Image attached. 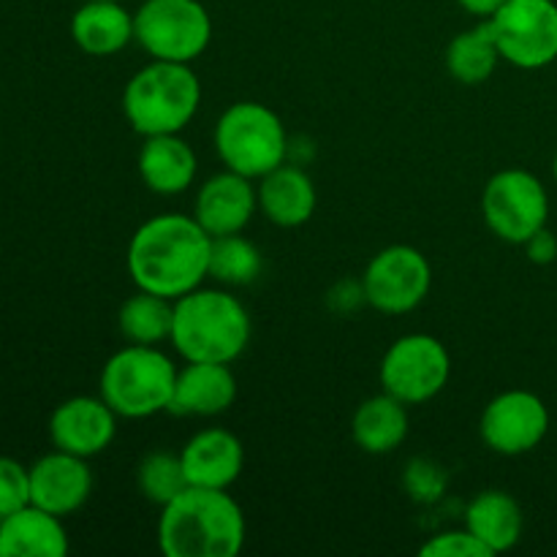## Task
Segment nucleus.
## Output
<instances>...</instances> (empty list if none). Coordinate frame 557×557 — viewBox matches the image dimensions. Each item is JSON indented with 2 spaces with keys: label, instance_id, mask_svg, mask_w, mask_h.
<instances>
[{
  "label": "nucleus",
  "instance_id": "obj_1",
  "mask_svg": "<svg viewBox=\"0 0 557 557\" xmlns=\"http://www.w3.org/2000/svg\"><path fill=\"white\" fill-rule=\"evenodd\" d=\"M210 250L212 237L194 215L163 212L131 234L125 267L136 288L174 302L205 286L210 277Z\"/></svg>",
  "mask_w": 557,
  "mask_h": 557
},
{
  "label": "nucleus",
  "instance_id": "obj_2",
  "mask_svg": "<svg viewBox=\"0 0 557 557\" xmlns=\"http://www.w3.org/2000/svg\"><path fill=\"white\" fill-rule=\"evenodd\" d=\"M156 536L166 557H234L243 553L248 522L228 490L188 484L161 506Z\"/></svg>",
  "mask_w": 557,
  "mask_h": 557
},
{
  "label": "nucleus",
  "instance_id": "obj_3",
  "mask_svg": "<svg viewBox=\"0 0 557 557\" xmlns=\"http://www.w3.org/2000/svg\"><path fill=\"white\" fill-rule=\"evenodd\" d=\"M250 313L228 288H194L174 299L172 348L185 362H237L250 343Z\"/></svg>",
  "mask_w": 557,
  "mask_h": 557
},
{
  "label": "nucleus",
  "instance_id": "obj_4",
  "mask_svg": "<svg viewBox=\"0 0 557 557\" xmlns=\"http://www.w3.org/2000/svg\"><path fill=\"white\" fill-rule=\"evenodd\" d=\"M201 107V82L188 63L150 60L123 90V114L145 136L183 134Z\"/></svg>",
  "mask_w": 557,
  "mask_h": 557
},
{
  "label": "nucleus",
  "instance_id": "obj_5",
  "mask_svg": "<svg viewBox=\"0 0 557 557\" xmlns=\"http://www.w3.org/2000/svg\"><path fill=\"white\" fill-rule=\"evenodd\" d=\"M177 364L161 346L125 343L103 362L98 395L120 419H150L169 411L177 384Z\"/></svg>",
  "mask_w": 557,
  "mask_h": 557
},
{
  "label": "nucleus",
  "instance_id": "obj_6",
  "mask_svg": "<svg viewBox=\"0 0 557 557\" xmlns=\"http://www.w3.org/2000/svg\"><path fill=\"white\" fill-rule=\"evenodd\" d=\"M288 134L281 114L259 101L226 107L212 131V145L226 169L243 177L261 180L288 161Z\"/></svg>",
  "mask_w": 557,
  "mask_h": 557
},
{
  "label": "nucleus",
  "instance_id": "obj_7",
  "mask_svg": "<svg viewBox=\"0 0 557 557\" xmlns=\"http://www.w3.org/2000/svg\"><path fill=\"white\" fill-rule=\"evenodd\" d=\"M134 41L150 60L194 65L212 41V16L201 0H145L134 11Z\"/></svg>",
  "mask_w": 557,
  "mask_h": 557
},
{
  "label": "nucleus",
  "instance_id": "obj_8",
  "mask_svg": "<svg viewBox=\"0 0 557 557\" xmlns=\"http://www.w3.org/2000/svg\"><path fill=\"white\" fill-rule=\"evenodd\" d=\"M451 375L449 348L428 332H408L386 348L379 368L381 392L411 406H422L446 389Z\"/></svg>",
  "mask_w": 557,
  "mask_h": 557
},
{
  "label": "nucleus",
  "instance_id": "obj_9",
  "mask_svg": "<svg viewBox=\"0 0 557 557\" xmlns=\"http://www.w3.org/2000/svg\"><path fill=\"white\" fill-rule=\"evenodd\" d=\"M482 215L495 237L509 245H522L539 228L547 226V185L528 169H500L484 185Z\"/></svg>",
  "mask_w": 557,
  "mask_h": 557
},
{
  "label": "nucleus",
  "instance_id": "obj_10",
  "mask_svg": "<svg viewBox=\"0 0 557 557\" xmlns=\"http://www.w3.org/2000/svg\"><path fill=\"white\" fill-rule=\"evenodd\" d=\"M484 22L504 63L522 71H539L557 60L555 0H506Z\"/></svg>",
  "mask_w": 557,
  "mask_h": 557
},
{
  "label": "nucleus",
  "instance_id": "obj_11",
  "mask_svg": "<svg viewBox=\"0 0 557 557\" xmlns=\"http://www.w3.org/2000/svg\"><path fill=\"white\" fill-rule=\"evenodd\" d=\"M368 305L384 315L413 313L433 288V267L413 245H386L362 272Z\"/></svg>",
  "mask_w": 557,
  "mask_h": 557
},
{
  "label": "nucleus",
  "instance_id": "obj_12",
  "mask_svg": "<svg viewBox=\"0 0 557 557\" xmlns=\"http://www.w3.org/2000/svg\"><path fill=\"white\" fill-rule=\"evenodd\" d=\"M549 408L536 392L506 389L484 406L479 435L500 457H522L539 449L549 433Z\"/></svg>",
  "mask_w": 557,
  "mask_h": 557
},
{
  "label": "nucleus",
  "instance_id": "obj_13",
  "mask_svg": "<svg viewBox=\"0 0 557 557\" xmlns=\"http://www.w3.org/2000/svg\"><path fill=\"white\" fill-rule=\"evenodd\" d=\"M117 413L101 395H76L60 403L49 417V438L60 451L76 457H98L117 435Z\"/></svg>",
  "mask_w": 557,
  "mask_h": 557
},
{
  "label": "nucleus",
  "instance_id": "obj_14",
  "mask_svg": "<svg viewBox=\"0 0 557 557\" xmlns=\"http://www.w3.org/2000/svg\"><path fill=\"white\" fill-rule=\"evenodd\" d=\"M256 180L243 177V174L223 169L205 180L194 199V212L190 215L199 221V226L215 237L226 234H239L248 228L259 210V194H256Z\"/></svg>",
  "mask_w": 557,
  "mask_h": 557
},
{
  "label": "nucleus",
  "instance_id": "obj_15",
  "mask_svg": "<svg viewBox=\"0 0 557 557\" xmlns=\"http://www.w3.org/2000/svg\"><path fill=\"white\" fill-rule=\"evenodd\" d=\"M90 495L92 471L85 457L54 449L30 466V504L63 520L76 515L90 500Z\"/></svg>",
  "mask_w": 557,
  "mask_h": 557
},
{
  "label": "nucleus",
  "instance_id": "obj_16",
  "mask_svg": "<svg viewBox=\"0 0 557 557\" xmlns=\"http://www.w3.org/2000/svg\"><path fill=\"white\" fill-rule=\"evenodd\" d=\"M180 460H183L188 484L228 490L243 476L245 446L232 430L205 428L185 441Z\"/></svg>",
  "mask_w": 557,
  "mask_h": 557
},
{
  "label": "nucleus",
  "instance_id": "obj_17",
  "mask_svg": "<svg viewBox=\"0 0 557 557\" xmlns=\"http://www.w3.org/2000/svg\"><path fill=\"white\" fill-rule=\"evenodd\" d=\"M237 400V379L232 364L223 362H185L177 370V384L169 411L177 417L212 419L226 413Z\"/></svg>",
  "mask_w": 557,
  "mask_h": 557
},
{
  "label": "nucleus",
  "instance_id": "obj_18",
  "mask_svg": "<svg viewBox=\"0 0 557 557\" xmlns=\"http://www.w3.org/2000/svg\"><path fill=\"white\" fill-rule=\"evenodd\" d=\"M256 183H259L256 185L259 212L270 223L281 228H297L313 218L319 194H315L313 180L305 172L302 163H281V166L267 172Z\"/></svg>",
  "mask_w": 557,
  "mask_h": 557
},
{
  "label": "nucleus",
  "instance_id": "obj_19",
  "mask_svg": "<svg viewBox=\"0 0 557 557\" xmlns=\"http://www.w3.org/2000/svg\"><path fill=\"white\" fill-rule=\"evenodd\" d=\"M136 169L150 194L180 196L194 185L199 158L180 134L145 136L136 156Z\"/></svg>",
  "mask_w": 557,
  "mask_h": 557
},
{
  "label": "nucleus",
  "instance_id": "obj_20",
  "mask_svg": "<svg viewBox=\"0 0 557 557\" xmlns=\"http://www.w3.org/2000/svg\"><path fill=\"white\" fill-rule=\"evenodd\" d=\"M71 38L90 58H112L134 41V11L123 0H82L71 16Z\"/></svg>",
  "mask_w": 557,
  "mask_h": 557
},
{
  "label": "nucleus",
  "instance_id": "obj_21",
  "mask_svg": "<svg viewBox=\"0 0 557 557\" xmlns=\"http://www.w3.org/2000/svg\"><path fill=\"white\" fill-rule=\"evenodd\" d=\"M69 547L63 517L36 504L0 520V557H65Z\"/></svg>",
  "mask_w": 557,
  "mask_h": 557
},
{
  "label": "nucleus",
  "instance_id": "obj_22",
  "mask_svg": "<svg viewBox=\"0 0 557 557\" xmlns=\"http://www.w3.org/2000/svg\"><path fill=\"white\" fill-rule=\"evenodd\" d=\"M408 433H411V417H408V406L397 397L381 395L368 397L359 403L351 419V435L354 444L364 451V455L384 457L400 449L406 444Z\"/></svg>",
  "mask_w": 557,
  "mask_h": 557
},
{
  "label": "nucleus",
  "instance_id": "obj_23",
  "mask_svg": "<svg viewBox=\"0 0 557 557\" xmlns=\"http://www.w3.org/2000/svg\"><path fill=\"white\" fill-rule=\"evenodd\" d=\"M466 528L493 555H504L522 542L525 515L520 500L504 490H484L466 506Z\"/></svg>",
  "mask_w": 557,
  "mask_h": 557
},
{
  "label": "nucleus",
  "instance_id": "obj_24",
  "mask_svg": "<svg viewBox=\"0 0 557 557\" xmlns=\"http://www.w3.org/2000/svg\"><path fill=\"white\" fill-rule=\"evenodd\" d=\"M444 63L451 79H457L460 85L473 87L493 79L495 69L500 63V52L495 47V38L490 33L487 22L482 20L476 27L457 33L449 41V47H446Z\"/></svg>",
  "mask_w": 557,
  "mask_h": 557
},
{
  "label": "nucleus",
  "instance_id": "obj_25",
  "mask_svg": "<svg viewBox=\"0 0 557 557\" xmlns=\"http://www.w3.org/2000/svg\"><path fill=\"white\" fill-rule=\"evenodd\" d=\"M172 299L136 288L134 297H128L120 305L117 330L125 337V343H136V346H163L172 337Z\"/></svg>",
  "mask_w": 557,
  "mask_h": 557
},
{
  "label": "nucleus",
  "instance_id": "obj_26",
  "mask_svg": "<svg viewBox=\"0 0 557 557\" xmlns=\"http://www.w3.org/2000/svg\"><path fill=\"white\" fill-rule=\"evenodd\" d=\"M264 270L261 250L239 234H226V237L212 239L210 250V277L226 288H243L259 281Z\"/></svg>",
  "mask_w": 557,
  "mask_h": 557
},
{
  "label": "nucleus",
  "instance_id": "obj_27",
  "mask_svg": "<svg viewBox=\"0 0 557 557\" xmlns=\"http://www.w3.org/2000/svg\"><path fill=\"white\" fill-rule=\"evenodd\" d=\"M136 487H139L141 498L156 504L158 509L166 506L174 495L183 493L188 487V479H185L183 460H180V451H150V455L141 457L139 468H136Z\"/></svg>",
  "mask_w": 557,
  "mask_h": 557
},
{
  "label": "nucleus",
  "instance_id": "obj_28",
  "mask_svg": "<svg viewBox=\"0 0 557 557\" xmlns=\"http://www.w3.org/2000/svg\"><path fill=\"white\" fill-rule=\"evenodd\" d=\"M446 487H449V473H446V468L441 462L430 460V457H417V460H411L406 466L403 490L417 504H438L446 495Z\"/></svg>",
  "mask_w": 557,
  "mask_h": 557
},
{
  "label": "nucleus",
  "instance_id": "obj_29",
  "mask_svg": "<svg viewBox=\"0 0 557 557\" xmlns=\"http://www.w3.org/2000/svg\"><path fill=\"white\" fill-rule=\"evenodd\" d=\"M30 504V468L14 457H0V520Z\"/></svg>",
  "mask_w": 557,
  "mask_h": 557
},
{
  "label": "nucleus",
  "instance_id": "obj_30",
  "mask_svg": "<svg viewBox=\"0 0 557 557\" xmlns=\"http://www.w3.org/2000/svg\"><path fill=\"white\" fill-rule=\"evenodd\" d=\"M419 555L422 557H493L487 547L468 531L462 528H451V531H441L435 536H430L428 542L419 547Z\"/></svg>",
  "mask_w": 557,
  "mask_h": 557
},
{
  "label": "nucleus",
  "instance_id": "obj_31",
  "mask_svg": "<svg viewBox=\"0 0 557 557\" xmlns=\"http://www.w3.org/2000/svg\"><path fill=\"white\" fill-rule=\"evenodd\" d=\"M362 305H368L362 277H359V281L337 283V286L330 292V308L337 310V313L348 315V313H354L357 308H362Z\"/></svg>",
  "mask_w": 557,
  "mask_h": 557
},
{
  "label": "nucleus",
  "instance_id": "obj_32",
  "mask_svg": "<svg viewBox=\"0 0 557 557\" xmlns=\"http://www.w3.org/2000/svg\"><path fill=\"white\" fill-rule=\"evenodd\" d=\"M522 248H525V256L533 261V264L539 267H547L553 264L557 259V237L553 232H549L547 226L539 228L533 237H528L525 243H522Z\"/></svg>",
  "mask_w": 557,
  "mask_h": 557
},
{
  "label": "nucleus",
  "instance_id": "obj_33",
  "mask_svg": "<svg viewBox=\"0 0 557 557\" xmlns=\"http://www.w3.org/2000/svg\"><path fill=\"white\" fill-rule=\"evenodd\" d=\"M504 3L506 0H457V5H460L462 11L479 16V20H490Z\"/></svg>",
  "mask_w": 557,
  "mask_h": 557
},
{
  "label": "nucleus",
  "instance_id": "obj_34",
  "mask_svg": "<svg viewBox=\"0 0 557 557\" xmlns=\"http://www.w3.org/2000/svg\"><path fill=\"white\" fill-rule=\"evenodd\" d=\"M553 180H555V185H557V152H555V158H553Z\"/></svg>",
  "mask_w": 557,
  "mask_h": 557
}]
</instances>
